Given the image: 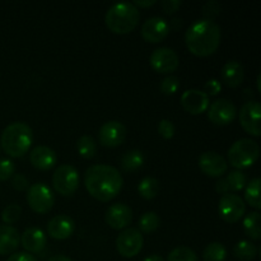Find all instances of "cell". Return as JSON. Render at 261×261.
Masks as SVG:
<instances>
[{
  "label": "cell",
  "mask_w": 261,
  "mask_h": 261,
  "mask_svg": "<svg viewBox=\"0 0 261 261\" xmlns=\"http://www.w3.org/2000/svg\"><path fill=\"white\" fill-rule=\"evenodd\" d=\"M53 185L60 195H73L79 186L78 170L71 165H60L53 175Z\"/></svg>",
  "instance_id": "cell-6"
},
{
  "label": "cell",
  "mask_w": 261,
  "mask_h": 261,
  "mask_svg": "<svg viewBox=\"0 0 261 261\" xmlns=\"http://www.w3.org/2000/svg\"><path fill=\"white\" fill-rule=\"evenodd\" d=\"M246 211V205L241 196L236 194H226L222 195L218 203V212L219 216L228 223H236Z\"/></svg>",
  "instance_id": "cell-8"
},
{
  "label": "cell",
  "mask_w": 261,
  "mask_h": 261,
  "mask_svg": "<svg viewBox=\"0 0 261 261\" xmlns=\"http://www.w3.org/2000/svg\"><path fill=\"white\" fill-rule=\"evenodd\" d=\"M227 250L221 242H212L203 252L204 261H226Z\"/></svg>",
  "instance_id": "cell-29"
},
{
  "label": "cell",
  "mask_w": 261,
  "mask_h": 261,
  "mask_svg": "<svg viewBox=\"0 0 261 261\" xmlns=\"http://www.w3.org/2000/svg\"><path fill=\"white\" fill-rule=\"evenodd\" d=\"M142 233L137 228H126L117 236L116 249L119 254L124 257H134L143 249Z\"/></svg>",
  "instance_id": "cell-9"
},
{
  "label": "cell",
  "mask_w": 261,
  "mask_h": 261,
  "mask_svg": "<svg viewBox=\"0 0 261 261\" xmlns=\"http://www.w3.org/2000/svg\"><path fill=\"white\" fill-rule=\"evenodd\" d=\"M168 24H170V28L172 27L173 30H178V28L182 25V22H181L180 18H173V19L171 20V23H168Z\"/></svg>",
  "instance_id": "cell-44"
},
{
  "label": "cell",
  "mask_w": 261,
  "mask_h": 261,
  "mask_svg": "<svg viewBox=\"0 0 261 261\" xmlns=\"http://www.w3.org/2000/svg\"><path fill=\"white\" fill-rule=\"evenodd\" d=\"M76 149H78V153L82 157L91 160L96 155L97 143L91 135H82L78 142H76Z\"/></svg>",
  "instance_id": "cell-28"
},
{
  "label": "cell",
  "mask_w": 261,
  "mask_h": 261,
  "mask_svg": "<svg viewBox=\"0 0 261 261\" xmlns=\"http://www.w3.org/2000/svg\"><path fill=\"white\" fill-rule=\"evenodd\" d=\"M138 191H139L142 198L150 200V199L155 198L158 191H160V181L154 177H150V176L144 177L138 185Z\"/></svg>",
  "instance_id": "cell-27"
},
{
  "label": "cell",
  "mask_w": 261,
  "mask_h": 261,
  "mask_svg": "<svg viewBox=\"0 0 261 261\" xmlns=\"http://www.w3.org/2000/svg\"><path fill=\"white\" fill-rule=\"evenodd\" d=\"M181 4H182V3H181L180 0H163V2H161L162 9L165 10L166 13H168V14L175 13L176 10L181 7Z\"/></svg>",
  "instance_id": "cell-40"
},
{
  "label": "cell",
  "mask_w": 261,
  "mask_h": 261,
  "mask_svg": "<svg viewBox=\"0 0 261 261\" xmlns=\"http://www.w3.org/2000/svg\"><path fill=\"white\" fill-rule=\"evenodd\" d=\"M143 261H165V260H163V257L160 256V255H150V256L145 257Z\"/></svg>",
  "instance_id": "cell-46"
},
{
  "label": "cell",
  "mask_w": 261,
  "mask_h": 261,
  "mask_svg": "<svg viewBox=\"0 0 261 261\" xmlns=\"http://www.w3.org/2000/svg\"><path fill=\"white\" fill-rule=\"evenodd\" d=\"M105 221L111 228H126L133 221V211L124 203H116L109 206L105 214Z\"/></svg>",
  "instance_id": "cell-16"
},
{
  "label": "cell",
  "mask_w": 261,
  "mask_h": 261,
  "mask_svg": "<svg viewBox=\"0 0 261 261\" xmlns=\"http://www.w3.org/2000/svg\"><path fill=\"white\" fill-rule=\"evenodd\" d=\"M47 261H71V259H69L65 255H55V256L50 257Z\"/></svg>",
  "instance_id": "cell-45"
},
{
  "label": "cell",
  "mask_w": 261,
  "mask_h": 261,
  "mask_svg": "<svg viewBox=\"0 0 261 261\" xmlns=\"http://www.w3.org/2000/svg\"><path fill=\"white\" fill-rule=\"evenodd\" d=\"M181 105L184 110L191 115L203 114L208 110L209 96L200 89H188L181 96Z\"/></svg>",
  "instance_id": "cell-15"
},
{
  "label": "cell",
  "mask_w": 261,
  "mask_h": 261,
  "mask_svg": "<svg viewBox=\"0 0 261 261\" xmlns=\"http://www.w3.org/2000/svg\"><path fill=\"white\" fill-rule=\"evenodd\" d=\"M20 242V234L13 226L2 224L0 226V255L13 254L18 249Z\"/></svg>",
  "instance_id": "cell-21"
},
{
  "label": "cell",
  "mask_w": 261,
  "mask_h": 261,
  "mask_svg": "<svg viewBox=\"0 0 261 261\" xmlns=\"http://www.w3.org/2000/svg\"><path fill=\"white\" fill-rule=\"evenodd\" d=\"M15 172V166L12 160L3 158L0 160V181H5L12 178V176Z\"/></svg>",
  "instance_id": "cell-35"
},
{
  "label": "cell",
  "mask_w": 261,
  "mask_h": 261,
  "mask_svg": "<svg viewBox=\"0 0 261 261\" xmlns=\"http://www.w3.org/2000/svg\"><path fill=\"white\" fill-rule=\"evenodd\" d=\"M27 203L33 212L40 214H45L53 209L55 198L53 190L46 184L37 182L28 188Z\"/></svg>",
  "instance_id": "cell-7"
},
{
  "label": "cell",
  "mask_w": 261,
  "mask_h": 261,
  "mask_svg": "<svg viewBox=\"0 0 261 261\" xmlns=\"http://www.w3.org/2000/svg\"><path fill=\"white\" fill-rule=\"evenodd\" d=\"M33 142V132L25 122L15 121L8 125L2 133V148L8 155L18 158L30 150Z\"/></svg>",
  "instance_id": "cell-3"
},
{
  "label": "cell",
  "mask_w": 261,
  "mask_h": 261,
  "mask_svg": "<svg viewBox=\"0 0 261 261\" xmlns=\"http://www.w3.org/2000/svg\"><path fill=\"white\" fill-rule=\"evenodd\" d=\"M167 261H199V257L190 247L180 246L173 249L168 254Z\"/></svg>",
  "instance_id": "cell-32"
},
{
  "label": "cell",
  "mask_w": 261,
  "mask_h": 261,
  "mask_svg": "<svg viewBox=\"0 0 261 261\" xmlns=\"http://www.w3.org/2000/svg\"><path fill=\"white\" fill-rule=\"evenodd\" d=\"M145 162V157L143 152L138 149L129 150L121 157V168L125 172H135L143 167Z\"/></svg>",
  "instance_id": "cell-23"
},
{
  "label": "cell",
  "mask_w": 261,
  "mask_h": 261,
  "mask_svg": "<svg viewBox=\"0 0 261 261\" xmlns=\"http://www.w3.org/2000/svg\"><path fill=\"white\" fill-rule=\"evenodd\" d=\"M260 155V147L257 142L242 138L234 142L228 150V161L234 168H247L254 165Z\"/></svg>",
  "instance_id": "cell-5"
},
{
  "label": "cell",
  "mask_w": 261,
  "mask_h": 261,
  "mask_svg": "<svg viewBox=\"0 0 261 261\" xmlns=\"http://www.w3.org/2000/svg\"><path fill=\"white\" fill-rule=\"evenodd\" d=\"M30 161L33 167L46 171L50 170L56 165L58 155H56V152L53 148L47 147V145H37V147L31 150Z\"/></svg>",
  "instance_id": "cell-20"
},
{
  "label": "cell",
  "mask_w": 261,
  "mask_h": 261,
  "mask_svg": "<svg viewBox=\"0 0 261 261\" xmlns=\"http://www.w3.org/2000/svg\"><path fill=\"white\" fill-rule=\"evenodd\" d=\"M199 167L211 177H221L228 170V163L223 155L216 152H204L199 157Z\"/></svg>",
  "instance_id": "cell-17"
},
{
  "label": "cell",
  "mask_w": 261,
  "mask_h": 261,
  "mask_svg": "<svg viewBox=\"0 0 261 261\" xmlns=\"http://www.w3.org/2000/svg\"><path fill=\"white\" fill-rule=\"evenodd\" d=\"M12 186L18 191H23L28 188V180L22 173H14L12 176Z\"/></svg>",
  "instance_id": "cell-39"
},
{
  "label": "cell",
  "mask_w": 261,
  "mask_h": 261,
  "mask_svg": "<svg viewBox=\"0 0 261 261\" xmlns=\"http://www.w3.org/2000/svg\"><path fill=\"white\" fill-rule=\"evenodd\" d=\"M84 184L88 193L94 199L99 201H109L120 193L124 178L114 166L93 165L86 171Z\"/></svg>",
  "instance_id": "cell-1"
},
{
  "label": "cell",
  "mask_w": 261,
  "mask_h": 261,
  "mask_svg": "<svg viewBox=\"0 0 261 261\" xmlns=\"http://www.w3.org/2000/svg\"><path fill=\"white\" fill-rule=\"evenodd\" d=\"M75 231V222L71 217L59 214L53 217L47 224V233L55 240L69 239Z\"/></svg>",
  "instance_id": "cell-18"
},
{
  "label": "cell",
  "mask_w": 261,
  "mask_h": 261,
  "mask_svg": "<svg viewBox=\"0 0 261 261\" xmlns=\"http://www.w3.org/2000/svg\"><path fill=\"white\" fill-rule=\"evenodd\" d=\"M222 81L224 82V84L228 87H239L240 84L244 82L245 71L244 66L240 61L237 60H229L224 64V66L222 68L221 71Z\"/></svg>",
  "instance_id": "cell-22"
},
{
  "label": "cell",
  "mask_w": 261,
  "mask_h": 261,
  "mask_svg": "<svg viewBox=\"0 0 261 261\" xmlns=\"http://www.w3.org/2000/svg\"><path fill=\"white\" fill-rule=\"evenodd\" d=\"M22 246L28 254H38L46 247L47 240H46L45 232L37 227H30L23 232L20 237Z\"/></svg>",
  "instance_id": "cell-19"
},
{
  "label": "cell",
  "mask_w": 261,
  "mask_h": 261,
  "mask_svg": "<svg viewBox=\"0 0 261 261\" xmlns=\"http://www.w3.org/2000/svg\"><path fill=\"white\" fill-rule=\"evenodd\" d=\"M185 42L194 55H212L221 43V28L213 20L198 19L186 31Z\"/></svg>",
  "instance_id": "cell-2"
},
{
  "label": "cell",
  "mask_w": 261,
  "mask_h": 261,
  "mask_svg": "<svg viewBox=\"0 0 261 261\" xmlns=\"http://www.w3.org/2000/svg\"><path fill=\"white\" fill-rule=\"evenodd\" d=\"M237 114L233 102L227 98H219L212 102L208 107V119L216 125H228L234 120Z\"/></svg>",
  "instance_id": "cell-12"
},
{
  "label": "cell",
  "mask_w": 261,
  "mask_h": 261,
  "mask_svg": "<svg viewBox=\"0 0 261 261\" xmlns=\"http://www.w3.org/2000/svg\"><path fill=\"white\" fill-rule=\"evenodd\" d=\"M261 216L259 212H250L244 219V229L249 237L254 240H259L261 237V228H260Z\"/></svg>",
  "instance_id": "cell-24"
},
{
  "label": "cell",
  "mask_w": 261,
  "mask_h": 261,
  "mask_svg": "<svg viewBox=\"0 0 261 261\" xmlns=\"http://www.w3.org/2000/svg\"><path fill=\"white\" fill-rule=\"evenodd\" d=\"M260 79H261V76H260V74H259V76H257V89H259V91H261V86H260Z\"/></svg>",
  "instance_id": "cell-47"
},
{
  "label": "cell",
  "mask_w": 261,
  "mask_h": 261,
  "mask_svg": "<svg viewBox=\"0 0 261 261\" xmlns=\"http://www.w3.org/2000/svg\"><path fill=\"white\" fill-rule=\"evenodd\" d=\"M234 256L241 261H251L256 257L257 255V247L255 244L247 240H242L239 244L234 246L233 250Z\"/></svg>",
  "instance_id": "cell-25"
},
{
  "label": "cell",
  "mask_w": 261,
  "mask_h": 261,
  "mask_svg": "<svg viewBox=\"0 0 261 261\" xmlns=\"http://www.w3.org/2000/svg\"><path fill=\"white\" fill-rule=\"evenodd\" d=\"M126 126L122 122L111 120V121L105 122L101 126L98 133L99 143L103 147L115 148L121 145L126 139Z\"/></svg>",
  "instance_id": "cell-13"
},
{
  "label": "cell",
  "mask_w": 261,
  "mask_h": 261,
  "mask_svg": "<svg viewBox=\"0 0 261 261\" xmlns=\"http://www.w3.org/2000/svg\"><path fill=\"white\" fill-rule=\"evenodd\" d=\"M221 4H219L217 0H209L208 3H205V5L203 7V14H204V19L208 20H213L217 15L221 13Z\"/></svg>",
  "instance_id": "cell-36"
},
{
  "label": "cell",
  "mask_w": 261,
  "mask_h": 261,
  "mask_svg": "<svg viewBox=\"0 0 261 261\" xmlns=\"http://www.w3.org/2000/svg\"><path fill=\"white\" fill-rule=\"evenodd\" d=\"M216 190L218 191L219 194H222V195L229 194L228 186H227V182H226V178H221V180L217 181V182H216Z\"/></svg>",
  "instance_id": "cell-42"
},
{
  "label": "cell",
  "mask_w": 261,
  "mask_h": 261,
  "mask_svg": "<svg viewBox=\"0 0 261 261\" xmlns=\"http://www.w3.org/2000/svg\"><path fill=\"white\" fill-rule=\"evenodd\" d=\"M20 216H22V208L18 204H10L3 211L2 219L5 224L10 226L14 222H17L20 218Z\"/></svg>",
  "instance_id": "cell-33"
},
{
  "label": "cell",
  "mask_w": 261,
  "mask_h": 261,
  "mask_svg": "<svg viewBox=\"0 0 261 261\" xmlns=\"http://www.w3.org/2000/svg\"><path fill=\"white\" fill-rule=\"evenodd\" d=\"M221 89H222L221 82L216 78H212L205 83L203 92H205L208 96H216V94H218L219 92H221Z\"/></svg>",
  "instance_id": "cell-38"
},
{
  "label": "cell",
  "mask_w": 261,
  "mask_h": 261,
  "mask_svg": "<svg viewBox=\"0 0 261 261\" xmlns=\"http://www.w3.org/2000/svg\"><path fill=\"white\" fill-rule=\"evenodd\" d=\"M161 224V218L155 212H145L139 218V229L144 233L157 231Z\"/></svg>",
  "instance_id": "cell-30"
},
{
  "label": "cell",
  "mask_w": 261,
  "mask_h": 261,
  "mask_svg": "<svg viewBox=\"0 0 261 261\" xmlns=\"http://www.w3.org/2000/svg\"><path fill=\"white\" fill-rule=\"evenodd\" d=\"M226 182L227 186H228L229 193H231V191L236 193V191L242 190V189L246 186L247 177L244 172H241V171H231V172L228 173V176L226 177Z\"/></svg>",
  "instance_id": "cell-31"
},
{
  "label": "cell",
  "mask_w": 261,
  "mask_h": 261,
  "mask_svg": "<svg viewBox=\"0 0 261 261\" xmlns=\"http://www.w3.org/2000/svg\"><path fill=\"white\" fill-rule=\"evenodd\" d=\"M150 65L158 73L170 74L175 71L180 65L177 53L170 47L155 48L150 55Z\"/></svg>",
  "instance_id": "cell-11"
},
{
  "label": "cell",
  "mask_w": 261,
  "mask_h": 261,
  "mask_svg": "<svg viewBox=\"0 0 261 261\" xmlns=\"http://www.w3.org/2000/svg\"><path fill=\"white\" fill-rule=\"evenodd\" d=\"M133 4L135 7H139V8H145V7H150V5H154L155 4V0H135Z\"/></svg>",
  "instance_id": "cell-43"
},
{
  "label": "cell",
  "mask_w": 261,
  "mask_h": 261,
  "mask_svg": "<svg viewBox=\"0 0 261 261\" xmlns=\"http://www.w3.org/2000/svg\"><path fill=\"white\" fill-rule=\"evenodd\" d=\"M168 33H170V24L162 17L148 18L142 25V36L148 42H161L167 37Z\"/></svg>",
  "instance_id": "cell-14"
},
{
  "label": "cell",
  "mask_w": 261,
  "mask_h": 261,
  "mask_svg": "<svg viewBox=\"0 0 261 261\" xmlns=\"http://www.w3.org/2000/svg\"><path fill=\"white\" fill-rule=\"evenodd\" d=\"M260 178L255 177L252 178L250 182L246 184V190H245V199H246L247 204L255 209L261 208V201H260Z\"/></svg>",
  "instance_id": "cell-26"
},
{
  "label": "cell",
  "mask_w": 261,
  "mask_h": 261,
  "mask_svg": "<svg viewBox=\"0 0 261 261\" xmlns=\"http://www.w3.org/2000/svg\"><path fill=\"white\" fill-rule=\"evenodd\" d=\"M7 261H37V259L28 252H14Z\"/></svg>",
  "instance_id": "cell-41"
},
{
  "label": "cell",
  "mask_w": 261,
  "mask_h": 261,
  "mask_svg": "<svg viewBox=\"0 0 261 261\" xmlns=\"http://www.w3.org/2000/svg\"><path fill=\"white\" fill-rule=\"evenodd\" d=\"M261 106L257 101H247L240 110V124L244 130L254 137L261 135Z\"/></svg>",
  "instance_id": "cell-10"
},
{
  "label": "cell",
  "mask_w": 261,
  "mask_h": 261,
  "mask_svg": "<svg viewBox=\"0 0 261 261\" xmlns=\"http://www.w3.org/2000/svg\"><path fill=\"white\" fill-rule=\"evenodd\" d=\"M139 18V9L133 3L122 2L109 8L105 15V23L111 32L124 35L137 27Z\"/></svg>",
  "instance_id": "cell-4"
},
{
  "label": "cell",
  "mask_w": 261,
  "mask_h": 261,
  "mask_svg": "<svg viewBox=\"0 0 261 261\" xmlns=\"http://www.w3.org/2000/svg\"><path fill=\"white\" fill-rule=\"evenodd\" d=\"M178 88H180V79H178L176 75L166 76L160 84L161 92H162L163 94H166V96L175 94Z\"/></svg>",
  "instance_id": "cell-34"
},
{
  "label": "cell",
  "mask_w": 261,
  "mask_h": 261,
  "mask_svg": "<svg viewBox=\"0 0 261 261\" xmlns=\"http://www.w3.org/2000/svg\"><path fill=\"white\" fill-rule=\"evenodd\" d=\"M158 133L165 139H170V138H172L175 135V125H173V122L171 120H161L160 125H158Z\"/></svg>",
  "instance_id": "cell-37"
}]
</instances>
